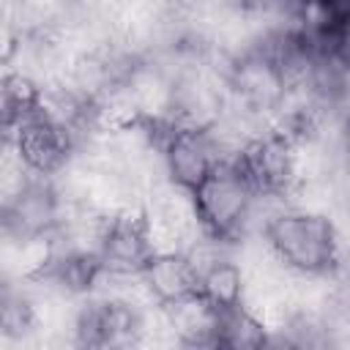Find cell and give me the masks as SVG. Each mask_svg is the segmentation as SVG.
Listing matches in <instances>:
<instances>
[{"label":"cell","mask_w":350,"mask_h":350,"mask_svg":"<svg viewBox=\"0 0 350 350\" xmlns=\"http://www.w3.org/2000/svg\"><path fill=\"white\" fill-rule=\"evenodd\" d=\"M139 276L156 304H172L200 293V276L186 252H153Z\"/></svg>","instance_id":"52a82bcc"},{"label":"cell","mask_w":350,"mask_h":350,"mask_svg":"<svg viewBox=\"0 0 350 350\" xmlns=\"http://www.w3.org/2000/svg\"><path fill=\"white\" fill-rule=\"evenodd\" d=\"M161 317L172 345L180 347H216L219 304L202 293H191L180 301L161 304Z\"/></svg>","instance_id":"8992f818"},{"label":"cell","mask_w":350,"mask_h":350,"mask_svg":"<svg viewBox=\"0 0 350 350\" xmlns=\"http://www.w3.org/2000/svg\"><path fill=\"white\" fill-rule=\"evenodd\" d=\"M268 345V323L252 312L243 301L219 306L216 323V347H265Z\"/></svg>","instance_id":"ba28073f"},{"label":"cell","mask_w":350,"mask_h":350,"mask_svg":"<svg viewBox=\"0 0 350 350\" xmlns=\"http://www.w3.org/2000/svg\"><path fill=\"white\" fill-rule=\"evenodd\" d=\"M153 241L142 211L115 213L98 241V265L112 273H139L153 257Z\"/></svg>","instance_id":"5b68a950"},{"label":"cell","mask_w":350,"mask_h":350,"mask_svg":"<svg viewBox=\"0 0 350 350\" xmlns=\"http://www.w3.org/2000/svg\"><path fill=\"white\" fill-rule=\"evenodd\" d=\"M257 191L260 189L246 172V167L241 164V156L219 161L211 170V175L194 189L202 227L211 235H219L235 243L243 241Z\"/></svg>","instance_id":"7a4b0ae2"},{"label":"cell","mask_w":350,"mask_h":350,"mask_svg":"<svg viewBox=\"0 0 350 350\" xmlns=\"http://www.w3.org/2000/svg\"><path fill=\"white\" fill-rule=\"evenodd\" d=\"M262 238L268 249L298 276L334 273L347 249L345 230L334 213L304 205H287L276 213L265 224Z\"/></svg>","instance_id":"6da1fadb"},{"label":"cell","mask_w":350,"mask_h":350,"mask_svg":"<svg viewBox=\"0 0 350 350\" xmlns=\"http://www.w3.org/2000/svg\"><path fill=\"white\" fill-rule=\"evenodd\" d=\"M241 164L262 191L290 194L301 183V150L279 131L257 134L241 153Z\"/></svg>","instance_id":"3957f363"},{"label":"cell","mask_w":350,"mask_h":350,"mask_svg":"<svg viewBox=\"0 0 350 350\" xmlns=\"http://www.w3.org/2000/svg\"><path fill=\"white\" fill-rule=\"evenodd\" d=\"M161 159L164 175L172 183H180L194 191L221 161V148L211 126H178L167 137Z\"/></svg>","instance_id":"277c9868"},{"label":"cell","mask_w":350,"mask_h":350,"mask_svg":"<svg viewBox=\"0 0 350 350\" xmlns=\"http://www.w3.org/2000/svg\"><path fill=\"white\" fill-rule=\"evenodd\" d=\"M331 55L345 66L350 68V11L339 16L334 33H331Z\"/></svg>","instance_id":"9c48e42d"}]
</instances>
